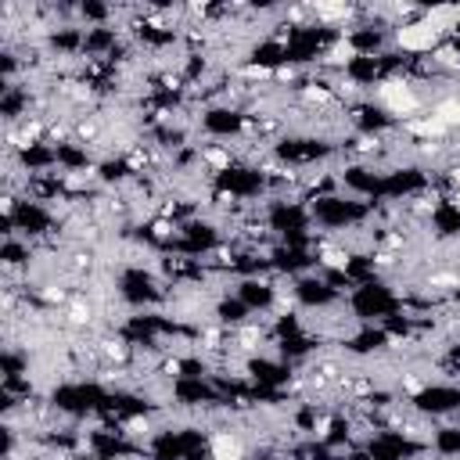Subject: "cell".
Returning a JSON list of instances; mask_svg holds the SVG:
<instances>
[{"label": "cell", "mask_w": 460, "mask_h": 460, "mask_svg": "<svg viewBox=\"0 0 460 460\" xmlns=\"http://www.w3.org/2000/svg\"><path fill=\"white\" fill-rule=\"evenodd\" d=\"M18 460V456H14ZM22 460H50V456H43V453H36V456H22Z\"/></svg>", "instance_id": "4fadbf2b"}, {"label": "cell", "mask_w": 460, "mask_h": 460, "mask_svg": "<svg viewBox=\"0 0 460 460\" xmlns=\"http://www.w3.org/2000/svg\"><path fill=\"white\" fill-rule=\"evenodd\" d=\"M32 259H36V244L32 241H25V237H4V248H0L4 273H18V270L29 273Z\"/></svg>", "instance_id": "9c48e42d"}, {"label": "cell", "mask_w": 460, "mask_h": 460, "mask_svg": "<svg viewBox=\"0 0 460 460\" xmlns=\"http://www.w3.org/2000/svg\"><path fill=\"white\" fill-rule=\"evenodd\" d=\"M345 305H349L356 323H385L388 316L402 313V295L388 280H370V284L352 288Z\"/></svg>", "instance_id": "277c9868"}, {"label": "cell", "mask_w": 460, "mask_h": 460, "mask_svg": "<svg viewBox=\"0 0 460 460\" xmlns=\"http://www.w3.org/2000/svg\"><path fill=\"white\" fill-rule=\"evenodd\" d=\"M309 216H313V226H320V234H349L356 226H367L370 223V205L359 201V198H349V194H327V198H316L305 205Z\"/></svg>", "instance_id": "3957f363"}, {"label": "cell", "mask_w": 460, "mask_h": 460, "mask_svg": "<svg viewBox=\"0 0 460 460\" xmlns=\"http://www.w3.org/2000/svg\"><path fill=\"white\" fill-rule=\"evenodd\" d=\"M420 417L428 420H442V417H456L460 410V385L456 381H428L420 392H413L406 399Z\"/></svg>", "instance_id": "8992f818"}, {"label": "cell", "mask_w": 460, "mask_h": 460, "mask_svg": "<svg viewBox=\"0 0 460 460\" xmlns=\"http://www.w3.org/2000/svg\"><path fill=\"white\" fill-rule=\"evenodd\" d=\"M277 273L273 277H241L234 280V295L252 309V313H273L277 302H280V288H277Z\"/></svg>", "instance_id": "ba28073f"}, {"label": "cell", "mask_w": 460, "mask_h": 460, "mask_svg": "<svg viewBox=\"0 0 460 460\" xmlns=\"http://www.w3.org/2000/svg\"><path fill=\"white\" fill-rule=\"evenodd\" d=\"M187 460H219V456H216V449H212V442H205V446H201V449H194V453H190Z\"/></svg>", "instance_id": "7c38bea8"}, {"label": "cell", "mask_w": 460, "mask_h": 460, "mask_svg": "<svg viewBox=\"0 0 460 460\" xmlns=\"http://www.w3.org/2000/svg\"><path fill=\"white\" fill-rule=\"evenodd\" d=\"M115 298L137 313H147V309L169 302V284L158 277V270H151L144 262H126L115 273Z\"/></svg>", "instance_id": "6da1fadb"}, {"label": "cell", "mask_w": 460, "mask_h": 460, "mask_svg": "<svg viewBox=\"0 0 460 460\" xmlns=\"http://www.w3.org/2000/svg\"><path fill=\"white\" fill-rule=\"evenodd\" d=\"M431 453L438 460H460V424H438L431 431Z\"/></svg>", "instance_id": "8fae6325"}, {"label": "cell", "mask_w": 460, "mask_h": 460, "mask_svg": "<svg viewBox=\"0 0 460 460\" xmlns=\"http://www.w3.org/2000/svg\"><path fill=\"white\" fill-rule=\"evenodd\" d=\"M212 316H216V323H223V327H230V331H234V327H244L255 313H252L237 295H230V291H226V295H219V298H216Z\"/></svg>", "instance_id": "30bf717a"}, {"label": "cell", "mask_w": 460, "mask_h": 460, "mask_svg": "<svg viewBox=\"0 0 460 460\" xmlns=\"http://www.w3.org/2000/svg\"><path fill=\"white\" fill-rule=\"evenodd\" d=\"M291 302H295L298 309L323 313V309L341 305V302H345V295H341V291H334V288L320 277V270H316V273H305V277H295V280H291Z\"/></svg>", "instance_id": "52a82bcc"}, {"label": "cell", "mask_w": 460, "mask_h": 460, "mask_svg": "<svg viewBox=\"0 0 460 460\" xmlns=\"http://www.w3.org/2000/svg\"><path fill=\"white\" fill-rule=\"evenodd\" d=\"M108 385L97 381V377H72V381H61L50 388L47 402L54 406L58 417H68V420H86V417H97L104 399H108Z\"/></svg>", "instance_id": "7a4b0ae2"}, {"label": "cell", "mask_w": 460, "mask_h": 460, "mask_svg": "<svg viewBox=\"0 0 460 460\" xmlns=\"http://www.w3.org/2000/svg\"><path fill=\"white\" fill-rule=\"evenodd\" d=\"M198 129L216 140V144H237L248 137V111L244 108H234V104H208V108H198Z\"/></svg>", "instance_id": "5b68a950"}]
</instances>
